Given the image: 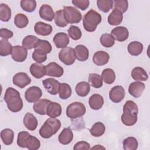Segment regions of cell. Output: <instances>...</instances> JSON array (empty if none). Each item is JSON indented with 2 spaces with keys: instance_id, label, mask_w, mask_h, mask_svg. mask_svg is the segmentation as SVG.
Segmentation results:
<instances>
[{
  "instance_id": "obj_46",
  "label": "cell",
  "mask_w": 150,
  "mask_h": 150,
  "mask_svg": "<svg viewBox=\"0 0 150 150\" xmlns=\"http://www.w3.org/2000/svg\"><path fill=\"white\" fill-rule=\"evenodd\" d=\"M100 43L101 45L105 47H111L114 43V39L111 34L104 33L100 37Z\"/></svg>"
},
{
  "instance_id": "obj_39",
  "label": "cell",
  "mask_w": 150,
  "mask_h": 150,
  "mask_svg": "<svg viewBox=\"0 0 150 150\" xmlns=\"http://www.w3.org/2000/svg\"><path fill=\"white\" fill-rule=\"evenodd\" d=\"M88 82L94 88H100L103 86V79L100 75L97 73H90L88 76Z\"/></svg>"
},
{
  "instance_id": "obj_42",
  "label": "cell",
  "mask_w": 150,
  "mask_h": 150,
  "mask_svg": "<svg viewBox=\"0 0 150 150\" xmlns=\"http://www.w3.org/2000/svg\"><path fill=\"white\" fill-rule=\"evenodd\" d=\"M54 20L55 24L59 27L63 28L66 26L68 24L64 18L63 9L57 11L55 12Z\"/></svg>"
},
{
  "instance_id": "obj_45",
  "label": "cell",
  "mask_w": 150,
  "mask_h": 150,
  "mask_svg": "<svg viewBox=\"0 0 150 150\" xmlns=\"http://www.w3.org/2000/svg\"><path fill=\"white\" fill-rule=\"evenodd\" d=\"M21 6L26 12H32L36 8V2L35 0H22Z\"/></svg>"
},
{
  "instance_id": "obj_37",
  "label": "cell",
  "mask_w": 150,
  "mask_h": 150,
  "mask_svg": "<svg viewBox=\"0 0 150 150\" xmlns=\"http://www.w3.org/2000/svg\"><path fill=\"white\" fill-rule=\"evenodd\" d=\"M35 49L41 51L46 54L49 53L52 50L50 43L46 40L39 39L35 46Z\"/></svg>"
},
{
  "instance_id": "obj_12",
  "label": "cell",
  "mask_w": 150,
  "mask_h": 150,
  "mask_svg": "<svg viewBox=\"0 0 150 150\" xmlns=\"http://www.w3.org/2000/svg\"><path fill=\"white\" fill-rule=\"evenodd\" d=\"M12 81L15 86L23 88L31 83V79L26 73L19 72L14 75Z\"/></svg>"
},
{
  "instance_id": "obj_19",
  "label": "cell",
  "mask_w": 150,
  "mask_h": 150,
  "mask_svg": "<svg viewBox=\"0 0 150 150\" xmlns=\"http://www.w3.org/2000/svg\"><path fill=\"white\" fill-rule=\"evenodd\" d=\"M39 13L42 19L49 22L52 21L54 17V13L52 8L47 4L42 5L40 8Z\"/></svg>"
},
{
  "instance_id": "obj_13",
  "label": "cell",
  "mask_w": 150,
  "mask_h": 150,
  "mask_svg": "<svg viewBox=\"0 0 150 150\" xmlns=\"http://www.w3.org/2000/svg\"><path fill=\"white\" fill-rule=\"evenodd\" d=\"M46 90L52 95H56L59 93L60 83L59 81L53 78L45 79L42 81Z\"/></svg>"
},
{
  "instance_id": "obj_24",
  "label": "cell",
  "mask_w": 150,
  "mask_h": 150,
  "mask_svg": "<svg viewBox=\"0 0 150 150\" xmlns=\"http://www.w3.org/2000/svg\"><path fill=\"white\" fill-rule=\"evenodd\" d=\"M74 50L76 58L79 61L84 62L88 59L89 56V52L88 49L84 45H77Z\"/></svg>"
},
{
  "instance_id": "obj_47",
  "label": "cell",
  "mask_w": 150,
  "mask_h": 150,
  "mask_svg": "<svg viewBox=\"0 0 150 150\" xmlns=\"http://www.w3.org/2000/svg\"><path fill=\"white\" fill-rule=\"evenodd\" d=\"M69 36L74 40L80 39L81 37L82 33L80 28L76 26H71L67 30Z\"/></svg>"
},
{
  "instance_id": "obj_11",
  "label": "cell",
  "mask_w": 150,
  "mask_h": 150,
  "mask_svg": "<svg viewBox=\"0 0 150 150\" xmlns=\"http://www.w3.org/2000/svg\"><path fill=\"white\" fill-rule=\"evenodd\" d=\"M11 55L12 58L14 61L17 62H23L27 57V49L23 46L19 45L15 46L12 48Z\"/></svg>"
},
{
  "instance_id": "obj_14",
  "label": "cell",
  "mask_w": 150,
  "mask_h": 150,
  "mask_svg": "<svg viewBox=\"0 0 150 150\" xmlns=\"http://www.w3.org/2000/svg\"><path fill=\"white\" fill-rule=\"evenodd\" d=\"M64 73V70L62 66L55 62H50L46 66V75L60 77L62 76Z\"/></svg>"
},
{
  "instance_id": "obj_36",
  "label": "cell",
  "mask_w": 150,
  "mask_h": 150,
  "mask_svg": "<svg viewBox=\"0 0 150 150\" xmlns=\"http://www.w3.org/2000/svg\"><path fill=\"white\" fill-rule=\"evenodd\" d=\"M59 94V97L62 100L69 98L71 95V88L69 84L66 83H60Z\"/></svg>"
},
{
  "instance_id": "obj_52",
  "label": "cell",
  "mask_w": 150,
  "mask_h": 150,
  "mask_svg": "<svg viewBox=\"0 0 150 150\" xmlns=\"http://www.w3.org/2000/svg\"><path fill=\"white\" fill-rule=\"evenodd\" d=\"M13 35V33L11 30L5 28H1L0 29V36L4 39H8L11 38Z\"/></svg>"
},
{
  "instance_id": "obj_18",
  "label": "cell",
  "mask_w": 150,
  "mask_h": 150,
  "mask_svg": "<svg viewBox=\"0 0 150 150\" xmlns=\"http://www.w3.org/2000/svg\"><path fill=\"white\" fill-rule=\"evenodd\" d=\"M62 111V106L60 104L50 101L47 107L46 114L51 118H56L61 115Z\"/></svg>"
},
{
  "instance_id": "obj_15",
  "label": "cell",
  "mask_w": 150,
  "mask_h": 150,
  "mask_svg": "<svg viewBox=\"0 0 150 150\" xmlns=\"http://www.w3.org/2000/svg\"><path fill=\"white\" fill-rule=\"evenodd\" d=\"M111 35L114 40L118 42H124L128 39L129 32L127 28L124 26H117L111 30Z\"/></svg>"
},
{
  "instance_id": "obj_21",
  "label": "cell",
  "mask_w": 150,
  "mask_h": 150,
  "mask_svg": "<svg viewBox=\"0 0 150 150\" xmlns=\"http://www.w3.org/2000/svg\"><path fill=\"white\" fill-rule=\"evenodd\" d=\"M53 42L57 48H64L69 43V38L66 33L59 32L54 35Z\"/></svg>"
},
{
  "instance_id": "obj_51",
  "label": "cell",
  "mask_w": 150,
  "mask_h": 150,
  "mask_svg": "<svg viewBox=\"0 0 150 150\" xmlns=\"http://www.w3.org/2000/svg\"><path fill=\"white\" fill-rule=\"evenodd\" d=\"M90 144L86 141H80L77 142L73 147L74 150H80V149H90Z\"/></svg>"
},
{
  "instance_id": "obj_41",
  "label": "cell",
  "mask_w": 150,
  "mask_h": 150,
  "mask_svg": "<svg viewBox=\"0 0 150 150\" xmlns=\"http://www.w3.org/2000/svg\"><path fill=\"white\" fill-rule=\"evenodd\" d=\"M138 142L137 139L132 137L124 139L123 141V148L124 150H135L138 148Z\"/></svg>"
},
{
  "instance_id": "obj_4",
  "label": "cell",
  "mask_w": 150,
  "mask_h": 150,
  "mask_svg": "<svg viewBox=\"0 0 150 150\" xmlns=\"http://www.w3.org/2000/svg\"><path fill=\"white\" fill-rule=\"evenodd\" d=\"M61 127V122L56 118H49L39 129L41 137L47 139L56 134Z\"/></svg>"
},
{
  "instance_id": "obj_29",
  "label": "cell",
  "mask_w": 150,
  "mask_h": 150,
  "mask_svg": "<svg viewBox=\"0 0 150 150\" xmlns=\"http://www.w3.org/2000/svg\"><path fill=\"white\" fill-rule=\"evenodd\" d=\"M131 77L135 81H146L148 79L147 73L141 67H135L132 69Z\"/></svg>"
},
{
  "instance_id": "obj_28",
  "label": "cell",
  "mask_w": 150,
  "mask_h": 150,
  "mask_svg": "<svg viewBox=\"0 0 150 150\" xmlns=\"http://www.w3.org/2000/svg\"><path fill=\"white\" fill-rule=\"evenodd\" d=\"M122 13L117 9H114L108 17V22L111 25L115 26L120 25L122 22Z\"/></svg>"
},
{
  "instance_id": "obj_30",
  "label": "cell",
  "mask_w": 150,
  "mask_h": 150,
  "mask_svg": "<svg viewBox=\"0 0 150 150\" xmlns=\"http://www.w3.org/2000/svg\"><path fill=\"white\" fill-rule=\"evenodd\" d=\"M143 45L138 41H133L129 43L128 45V53L134 56H137L140 54L143 50Z\"/></svg>"
},
{
  "instance_id": "obj_32",
  "label": "cell",
  "mask_w": 150,
  "mask_h": 150,
  "mask_svg": "<svg viewBox=\"0 0 150 150\" xmlns=\"http://www.w3.org/2000/svg\"><path fill=\"white\" fill-rule=\"evenodd\" d=\"M1 138L6 145L12 144L14 138V132L9 128H5L1 132Z\"/></svg>"
},
{
  "instance_id": "obj_3",
  "label": "cell",
  "mask_w": 150,
  "mask_h": 150,
  "mask_svg": "<svg viewBox=\"0 0 150 150\" xmlns=\"http://www.w3.org/2000/svg\"><path fill=\"white\" fill-rule=\"evenodd\" d=\"M17 144L21 148H26L29 150H36L40 146V141L27 131L19 132L17 138Z\"/></svg>"
},
{
  "instance_id": "obj_7",
  "label": "cell",
  "mask_w": 150,
  "mask_h": 150,
  "mask_svg": "<svg viewBox=\"0 0 150 150\" xmlns=\"http://www.w3.org/2000/svg\"><path fill=\"white\" fill-rule=\"evenodd\" d=\"M64 18L67 23H78L82 19L80 12L73 6H64Z\"/></svg>"
},
{
  "instance_id": "obj_53",
  "label": "cell",
  "mask_w": 150,
  "mask_h": 150,
  "mask_svg": "<svg viewBox=\"0 0 150 150\" xmlns=\"http://www.w3.org/2000/svg\"><path fill=\"white\" fill-rule=\"evenodd\" d=\"M91 149H105V148L101 146V145H96L91 148Z\"/></svg>"
},
{
  "instance_id": "obj_16",
  "label": "cell",
  "mask_w": 150,
  "mask_h": 150,
  "mask_svg": "<svg viewBox=\"0 0 150 150\" xmlns=\"http://www.w3.org/2000/svg\"><path fill=\"white\" fill-rule=\"evenodd\" d=\"M145 86L141 81H134L131 83L128 87L129 93L135 98L139 97L144 91Z\"/></svg>"
},
{
  "instance_id": "obj_49",
  "label": "cell",
  "mask_w": 150,
  "mask_h": 150,
  "mask_svg": "<svg viewBox=\"0 0 150 150\" xmlns=\"http://www.w3.org/2000/svg\"><path fill=\"white\" fill-rule=\"evenodd\" d=\"M115 9H118L122 13L125 12L128 8V2L126 0H115L113 1Z\"/></svg>"
},
{
  "instance_id": "obj_6",
  "label": "cell",
  "mask_w": 150,
  "mask_h": 150,
  "mask_svg": "<svg viewBox=\"0 0 150 150\" xmlns=\"http://www.w3.org/2000/svg\"><path fill=\"white\" fill-rule=\"evenodd\" d=\"M86 109L84 105L79 101L69 104L66 109V115L70 119H76L85 114Z\"/></svg>"
},
{
  "instance_id": "obj_40",
  "label": "cell",
  "mask_w": 150,
  "mask_h": 150,
  "mask_svg": "<svg viewBox=\"0 0 150 150\" xmlns=\"http://www.w3.org/2000/svg\"><path fill=\"white\" fill-rule=\"evenodd\" d=\"M39 39L34 35H28L22 40V44L23 47L27 49H32L35 46Z\"/></svg>"
},
{
  "instance_id": "obj_17",
  "label": "cell",
  "mask_w": 150,
  "mask_h": 150,
  "mask_svg": "<svg viewBox=\"0 0 150 150\" xmlns=\"http://www.w3.org/2000/svg\"><path fill=\"white\" fill-rule=\"evenodd\" d=\"M34 30L37 35L40 36H48L51 34L53 28L49 24L42 22H38L35 25Z\"/></svg>"
},
{
  "instance_id": "obj_8",
  "label": "cell",
  "mask_w": 150,
  "mask_h": 150,
  "mask_svg": "<svg viewBox=\"0 0 150 150\" xmlns=\"http://www.w3.org/2000/svg\"><path fill=\"white\" fill-rule=\"evenodd\" d=\"M59 60L67 66L71 65L76 60L74 50L70 47H66L62 49L59 53Z\"/></svg>"
},
{
  "instance_id": "obj_34",
  "label": "cell",
  "mask_w": 150,
  "mask_h": 150,
  "mask_svg": "<svg viewBox=\"0 0 150 150\" xmlns=\"http://www.w3.org/2000/svg\"><path fill=\"white\" fill-rule=\"evenodd\" d=\"M103 80L108 84L113 83L115 80V73L114 71L110 68L105 69L101 73Z\"/></svg>"
},
{
  "instance_id": "obj_22",
  "label": "cell",
  "mask_w": 150,
  "mask_h": 150,
  "mask_svg": "<svg viewBox=\"0 0 150 150\" xmlns=\"http://www.w3.org/2000/svg\"><path fill=\"white\" fill-rule=\"evenodd\" d=\"M30 72L36 79H40L46 75V66L38 63H35L30 66Z\"/></svg>"
},
{
  "instance_id": "obj_50",
  "label": "cell",
  "mask_w": 150,
  "mask_h": 150,
  "mask_svg": "<svg viewBox=\"0 0 150 150\" xmlns=\"http://www.w3.org/2000/svg\"><path fill=\"white\" fill-rule=\"evenodd\" d=\"M72 4L80 9L85 11L88 8L90 2L88 0H73Z\"/></svg>"
},
{
  "instance_id": "obj_26",
  "label": "cell",
  "mask_w": 150,
  "mask_h": 150,
  "mask_svg": "<svg viewBox=\"0 0 150 150\" xmlns=\"http://www.w3.org/2000/svg\"><path fill=\"white\" fill-rule=\"evenodd\" d=\"M88 104L91 109L100 110L104 104L103 97L98 94H94L89 98Z\"/></svg>"
},
{
  "instance_id": "obj_48",
  "label": "cell",
  "mask_w": 150,
  "mask_h": 150,
  "mask_svg": "<svg viewBox=\"0 0 150 150\" xmlns=\"http://www.w3.org/2000/svg\"><path fill=\"white\" fill-rule=\"evenodd\" d=\"M47 54L39 51L38 50L35 49L32 53L33 59L38 63H42L45 62L47 59Z\"/></svg>"
},
{
  "instance_id": "obj_10",
  "label": "cell",
  "mask_w": 150,
  "mask_h": 150,
  "mask_svg": "<svg viewBox=\"0 0 150 150\" xmlns=\"http://www.w3.org/2000/svg\"><path fill=\"white\" fill-rule=\"evenodd\" d=\"M125 94V92L123 87L121 86H115L110 90L109 97L113 103H118L124 99Z\"/></svg>"
},
{
  "instance_id": "obj_2",
  "label": "cell",
  "mask_w": 150,
  "mask_h": 150,
  "mask_svg": "<svg viewBox=\"0 0 150 150\" xmlns=\"http://www.w3.org/2000/svg\"><path fill=\"white\" fill-rule=\"evenodd\" d=\"M138 105L134 101H126L123 106V114L121 118L123 124L126 126L134 125L138 120Z\"/></svg>"
},
{
  "instance_id": "obj_33",
  "label": "cell",
  "mask_w": 150,
  "mask_h": 150,
  "mask_svg": "<svg viewBox=\"0 0 150 150\" xmlns=\"http://www.w3.org/2000/svg\"><path fill=\"white\" fill-rule=\"evenodd\" d=\"M105 131L104 124L101 122L94 123L90 129V134L94 137H100L103 135Z\"/></svg>"
},
{
  "instance_id": "obj_5",
  "label": "cell",
  "mask_w": 150,
  "mask_h": 150,
  "mask_svg": "<svg viewBox=\"0 0 150 150\" xmlns=\"http://www.w3.org/2000/svg\"><path fill=\"white\" fill-rule=\"evenodd\" d=\"M101 16L97 11L90 9L84 16L83 25L84 29L87 32H94L97 26L101 22Z\"/></svg>"
},
{
  "instance_id": "obj_38",
  "label": "cell",
  "mask_w": 150,
  "mask_h": 150,
  "mask_svg": "<svg viewBox=\"0 0 150 150\" xmlns=\"http://www.w3.org/2000/svg\"><path fill=\"white\" fill-rule=\"evenodd\" d=\"M11 18V10L5 4H0V19L3 22H8Z\"/></svg>"
},
{
  "instance_id": "obj_20",
  "label": "cell",
  "mask_w": 150,
  "mask_h": 150,
  "mask_svg": "<svg viewBox=\"0 0 150 150\" xmlns=\"http://www.w3.org/2000/svg\"><path fill=\"white\" fill-rule=\"evenodd\" d=\"M110 59L109 54L104 51H97L93 56V62L97 66H103L106 64Z\"/></svg>"
},
{
  "instance_id": "obj_31",
  "label": "cell",
  "mask_w": 150,
  "mask_h": 150,
  "mask_svg": "<svg viewBox=\"0 0 150 150\" xmlns=\"http://www.w3.org/2000/svg\"><path fill=\"white\" fill-rule=\"evenodd\" d=\"M90 90V85L86 81H80L76 86L75 91L80 97H86Z\"/></svg>"
},
{
  "instance_id": "obj_44",
  "label": "cell",
  "mask_w": 150,
  "mask_h": 150,
  "mask_svg": "<svg viewBox=\"0 0 150 150\" xmlns=\"http://www.w3.org/2000/svg\"><path fill=\"white\" fill-rule=\"evenodd\" d=\"M97 5L100 11L106 13L111 9L114 3L113 1L111 0H98Z\"/></svg>"
},
{
  "instance_id": "obj_35",
  "label": "cell",
  "mask_w": 150,
  "mask_h": 150,
  "mask_svg": "<svg viewBox=\"0 0 150 150\" xmlns=\"http://www.w3.org/2000/svg\"><path fill=\"white\" fill-rule=\"evenodd\" d=\"M12 46L7 39H1L0 40V55L6 56L12 53Z\"/></svg>"
},
{
  "instance_id": "obj_1",
  "label": "cell",
  "mask_w": 150,
  "mask_h": 150,
  "mask_svg": "<svg viewBox=\"0 0 150 150\" xmlns=\"http://www.w3.org/2000/svg\"><path fill=\"white\" fill-rule=\"evenodd\" d=\"M4 100L8 108L13 112H19L23 108V101L19 92L12 87H8L6 89Z\"/></svg>"
},
{
  "instance_id": "obj_25",
  "label": "cell",
  "mask_w": 150,
  "mask_h": 150,
  "mask_svg": "<svg viewBox=\"0 0 150 150\" xmlns=\"http://www.w3.org/2000/svg\"><path fill=\"white\" fill-rule=\"evenodd\" d=\"M73 139V133L70 128H64L59 135L58 139L63 145L69 144Z\"/></svg>"
},
{
  "instance_id": "obj_27",
  "label": "cell",
  "mask_w": 150,
  "mask_h": 150,
  "mask_svg": "<svg viewBox=\"0 0 150 150\" xmlns=\"http://www.w3.org/2000/svg\"><path fill=\"white\" fill-rule=\"evenodd\" d=\"M50 101L47 99H39L33 104V108L34 111L40 115H46L47 107Z\"/></svg>"
},
{
  "instance_id": "obj_43",
  "label": "cell",
  "mask_w": 150,
  "mask_h": 150,
  "mask_svg": "<svg viewBox=\"0 0 150 150\" xmlns=\"http://www.w3.org/2000/svg\"><path fill=\"white\" fill-rule=\"evenodd\" d=\"M29 23L28 17L23 13H18L14 18V23L16 27L19 28H25Z\"/></svg>"
},
{
  "instance_id": "obj_9",
  "label": "cell",
  "mask_w": 150,
  "mask_h": 150,
  "mask_svg": "<svg viewBox=\"0 0 150 150\" xmlns=\"http://www.w3.org/2000/svg\"><path fill=\"white\" fill-rule=\"evenodd\" d=\"M42 96V91L39 87L32 86L28 88L25 93V98L29 103H35Z\"/></svg>"
},
{
  "instance_id": "obj_23",
  "label": "cell",
  "mask_w": 150,
  "mask_h": 150,
  "mask_svg": "<svg viewBox=\"0 0 150 150\" xmlns=\"http://www.w3.org/2000/svg\"><path fill=\"white\" fill-rule=\"evenodd\" d=\"M23 122L25 127L29 131H34L36 129L38 122L34 115L30 112H27L23 118Z\"/></svg>"
}]
</instances>
